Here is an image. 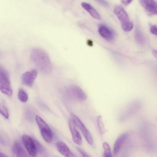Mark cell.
<instances>
[{
  "instance_id": "6da1fadb",
  "label": "cell",
  "mask_w": 157,
  "mask_h": 157,
  "mask_svg": "<svg viewBox=\"0 0 157 157\" xmlns=\"http://www.w3.org/2000/svg\"><path fill=\"white\" fill-rule=\"evenodd\" d=\"M32 62L42 73L50 74L52 71V65L49 56L43 49L40 48L33 49L30 53Z\"/></svg>"
},
{
  "instance_id": "7a4b0ae2",
  "label": "cell",
  "mask_w": 157,
  "mask_h": 157,
  "mask_svg": "<svg viewBox=\"0 0 157 157\" xmlns=\"http://www.w3.org/2000/svg\"><path fill=\"white\" fill-rule=\"evenodd\" d=\"M114 12L121 22L123 30L126 32L130 31L133 28V24L130 21L128 16L123 7L120 5L116 6Z\"/></svg>"
},
{
  "instance_id": "3957f363",
  "label": "cell",
  "mask_w": 157,
  "mask_h": 157,
  "mask_svg": "<svg viewBox=\"0 0 157 157\" xmlns=\"http://www.w3.org/2000/svg\"><path fill=\"white\" fill-rule=\"evenodd\" d=\"M0 90L1 91L10 97L13 94L8 73L2 67H0Z\"/></svg>"
},
{
  "instance_id": "277c9868",
  "label": "cell",
  "mask_w": 157,
  "mask_h": 157,
  "mask_svg": "<svg viewBox=\"0 0 157 157\" xmlns=\"http://www.w3.org/2000/svg\"><path fill=\"white\" fill-rule=\"evenodd\" d=\"M71 117L74 124L81 131L88 143L92 145L93 143V139L90 132L76 116L71 113Z\"/></svg>"
},
{
  "instance_id": "5b68a950",
  "label": "cell",
  "mask_w": 157,
  "mask_h": 157,
  "mask_svg": "<svg viewBox=\"0 0 157 157\" xmlns=\"http://www.w3.org/2000/svg\"><path fill=\"white\" fill-rule=\"evenodd\" d=\"M23 144L28 153L31 156L35 157L37 153V150L34 140L27 135L22 137Z\"/></svg>"
},
{
  "instance_id": "8992f818",
  "label": "cell",
  "mask_w": 157,
  "mask_h": 157,
  "mask_svg": "<svg viewBox=\"0 0 157 157\" xmlns=\"http://www.w3.org/2000/svg\"><path fill=\"white\" fill-rule=\"evenodd\" d=\"M37 74V71L34 69L25 72L21 76V81L22 83L27 86L32 87Z\"/></svg>"
},
{
  "instance_id": "52a82bcc",
  "label": "cell",
  "mask_w": 157,
  "mask_h": 157,
  "mask_svg": "<svg viewBox=\"0 0 157 157\" xmlns=\"http://www.w3.org/2000/svg\"><path fill=\"white\" fill-rule=\"evenodd\" d=\"M68 92L70 95L79 101H85L87 98L86 94L84 91L79 86L76 85H72L67 89Z\"/></svg>"
},
{
  "instance_id": "ba28073f",
  "label": "cell",
  "mask_w": 157,
  "mask_h": 157,
  "mask_svg": "<svg viewBox=\"0 0 157 157\" xmlns=\"http://www.w3.org/2000/svg\"><path fill=\"white\" fill-rule=\"evenodd\" d=\"M141 5L151 14L157 15V2L155 0H139Z\"/></svg>"
},
{
  "instance_id": "9c48e42d",
  "label": "cell",
  "mask_w": 157,
  "mask_h": 157,
  "mask_svg": "<svg viewBox=\"0 0 157 157\" xmlns=\"http://www.w3.org/2000/svg\"><path fill=\"white\" fill-rule=\"evenodd\" d=\"M98 32L100 35L106 40L112 41L114 38L113 31L105 25H101L99 26Z\"/></svg>"
},
{
  "instance_id": "30bf717a",
  "label": "cell",
  "mask_w": 157,
  "mask_h": 157,
  "mask_svg": "<svg viewBox=\"0 0 157 157\" xmlns=\"http://www.w3.org/2000/svg\"><path fill=\"white\" fill-rule=\"evenodd\" d=\"M75 126L72 120H70L69 122V126L72 135V140L76 144L81 145L82 144V139Z\"/></svg>"
},
{
  "instance_id": "8fae6325",
  "label": "cell",
  "mask_w": 157,
  "mask_h": 157,
  "mask_svg": "<svg viewBox=\"0 0 157 157\" xmlns=\"http://www.w3.org/2000/svg\"><path fill=\"white\" fill-rule=\"evenodd\" d=\"M56 146L58 151L63 155L67 157H75L65 143L58 142L56 144Z\"/></svg>"
},
{
  "instance_id": "7c38bea8",
  "label": "cell",
  "mask_w": 157,
  "mask_h": 157,
  "mask_svg": "<svg viewBox=\"0 0 157 157\" xmlns=\"http://www.w3.org/2000/svg\"><path fill=\"white\" fill-rule=\"evenodd\" d=\"M128 136V133L125 132L121 134L117 138L114 144L113 151L114 154H116L119 152Z\"/></svg>"
},
{
  "instance_id": "4fadbf2b",
  "label": "cell",
  "mask_w": 157,
  "mask_h": 157,
  "mask_svg": "<svg viewBox=\"0 0 157 157\" xmlns=\"http://www.w3.org/2000/svg\"><path fill=\"white\" fill-rule=\"evenodd\" d=\"M12 151L13 154L17 157H26L27 155L21 144L18 141H15L12 147Z\"/></svg>"
},
{
  "instance_id": "5bb4252c",
  "label": "cell",
  "mask_w": 157,
  "mask_h": 157,
  "mask_svg": "<svg viewBox=\"0 0 157 157\" xmlns=\"http://www.w3.org/2000/svg\"><path fill=\"white\" fill-rule=\"evenodd\" d=\"M81 6L94 18L98 20L101 19V16L90 5L86 2H82L81 3Z\"/></svg>"
},
{
  "instance_id": "9a60e30c",
  "label": "cell",
  "mask_w": 157,
  "mask_h": 157,
  "mask_svg": "<svg viewBox=\"0 0 157 157\" xmlns=\"http://www.w3.org/2000/svg\"><path fill=\"white\" fill-rule=\"evenodd\" d=\"M41 135L44 140L48 143L52 141V135L51 130H40Z\"/></svg>"
},
{
  "instance_id": "2e32d148",
  "label": "cell",
  "mask_w": 157,
  "mask_h": 157,
  "mask_svg": "<svg viewBox=\"0 0 157 157\" xmlns=\"http://www.w3.org/2000/svg\"><path fill=\"white\" fill-rule=\"evenodd\" d=\"M35 118L40 130L51 129L46 123L40 117L36 115V116Z\"/></svg>"
},
{
  "instance_id": "e0dca14e",
  "label": "cell",
  "mask_w": 157,
  "mask_h": 157,
  "mask_svg": "<svg viewBox=\"0 0 157 157\" xmlns=\"http://www.w3.org/2000/svg\"><path fill=\"white\" fill-rule=\"evenodd\" d=\"M18 98L21 101L23 102H26L28 99L27 93L24 89L22 88H20L19 90Z\"/></svg>"
},
{
  "instance_id": "ac0fdd59",
  "label": "cell",
  "mask_w": 157,
  "mask_h": 157,
  "mask_svg": "<svg viewBox=\"0 0 157 157\" xmlns=\"http://www.w3.org/2000/svg\"><path fill=\"white\" fill-rule=\"evenodd\" d=\"M102 145L104 151L103 156L105 157H112L110 148L109 144L107 142H105L103 143Z\"/></svg>"
},
{
  "instance_id": "d6986e66",
  "label": "cell",
  "mask_w": 157,
  "mask_h": 157,
  "mask_svg": "<svg viewBox=\"0 0 157 157\" xmlns=\"http://www.w3.org/2000/svg\"><path fill=\"white\" fill-rule=\"evenodd\" d=\"M97 122L100 133L101 134H104L105 132V129L103 122L102 117L101 116H98L97 119Z\"/></svg>"
},
{
  "instance_id": "ffe728a7",
  "label": "cell",
  "mask_w": 157,
  "mask_h": 157,
  "mask_svg": "<svg viewBox=\"0 0 157 157\" xmlns=\"http://www.w3.org/2000/svg\"><path fill=\"white\" fill-rule=\"evenodd\" d=\"M0 112L1 114L6 119L9 117V114L6 108L3 104H1Z\"/></svg>"
},
{
  "instance_id": "44dd1931",
  "label": "cell",
  "mask_w": 157,
  "mask_h": 157,
  "mask_svg": "<svg viewBox=\"0 0 157 157\" xmlns=\"http://www.w3.org/2000/svg\"><path fill=\"white\" fill-rule=\"evenodd\" d=\"M76 149L83 157H89L90 156L84 150L78 147H76Z\"/></svg>"
},
{
  "instance_id": "7402d4cb",
  "label": "cell",
  "mask_w": 157,
  "mask_h": 157,
  "mask_svg": "<svg viewBox=\"0 0 157 157\" xmlns=\"http://www.w3.org/2000/svg\"><path fill=\"white\" fill-rule=\"evenodd\" d=\"M150 31L152 33L157 35V26L156 25H152L150 28Z\"/></svg>"
},
{
  "instance_id": "603a6c76",
  "label": "cell",
  "mask_w": 157,
  "mask_h": 157,
  "mask_svg": "<svg viewBox=\"0 0 157 157\" xmlns=\"http://www.w3.org/2000/svg\"><path fill=\"white\" fill-rule=\"evenodd\" d=\"M100 4L102 5L108 7L109 6L108 3L105 0H96Z\"/></svg>"
},
{
  "instance_id": "cb8c5ba5",
  "label": "cell",
  "mask_w": 157,
  "mask_h": 157,
  "mask_svg": "<svg viewBox=\"0 0 157 157\" xmlns=\"http://www.w3.org/2000/svg\"><path fill=\"white\" fill-rule=\"evenodd\" d=\"M132 0H121V2L124 5L126 6L130 4Z\"/></svg>"
},
{
  "instance_id": "d4e9b609",
  "label": "cell",
  "mask_w": 157,
  "mask_h": 157,
  "mask_svg": "<svg viewBox=\"0 0 157 157\" xmlns=\"http://www.w3.org/2000/svg\"><path fill=\"white\" fill-rule=\"evenodd\" d=\"M152 53L154 56L157 59V50H153L152 51Z\"/></svg>"
},
{
  "instance_id": "484cf974",
  "label": "cell",
  "mask_w": 157,
  "mask_h": 157,
  "mask_svg": "<svg viewBox=\"0 0 157 157\" xmlns=\"http://www.w3.org/2000/svg\"><path fill=\"white\" fill-rule=\"evenodd\" d=\"M87 44L89 46H92L93 42L92 40H88L87 41Z\"/></svg>"
},
{
  "instance_id": "4316f807",
  "label": "cell",
  "mask_w": 157,
  "mask_h": 157,
  "mask_svg": "<svg viewBox=\"0 0 157 157\" xmlns=\"http://www.w3.org/2000/svg\"><path fill=\"white\" fill-rule=\"evenodd\" d=\"M0 156H1V157H6L7 156L5 154H3V153L0 152Z\"/></svg>"
}]
</instances>
